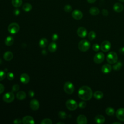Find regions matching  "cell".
Segmentation results:
<instances>
[{"label":"cell","mask_w":124,"mask_h":124,"mask_svg":"<svg viewBox=\"0 0 124 124\" xmlns=\"http://www.w3.org/2000/svg\"><path fill=\"white\" fill-rule=\"evenodd\" d=\"M72 17L76 20H80L83 17V14L79 10H75L72 13Z\"/></svg>","instance_id":"10"},{"label":"cell","mask_w":124,"mask_h":124,"mask_svg":"<svg viewBox=\"0 0 124 124\" xmlns=\"http://www.w3.org/2000/svg\"><path fill=\"white\" fill-rule=\"evenodd\" d=\"M6 77V73L2 70H0V81L4 80Z\"/></svg>","instance_id":"35"},{"label":"cell","mask_w":124,"mask_h":124,"mask_svg":"<svg viewBox=\"0 0 124 124\" xmlns=\"http://www.w3.org/2000/svg\"><path fill=\"white\" fill-rule=\"evenodd\" d=\"M14 42V38L12 36H7L5 40V44L7 46H12Z\"/></svg>","instance_id":"21"},{"label":"cell","mask_w":124,"mask_h":124,"mask_svg":"<svg viewBox=\"0 0 124 124\" xmlns=\"http://www.w3.org/2000/svg\"><path fill=\"white\" fill-rule=\"evenodd\" d=\"M116 116L121 121H124V108H120L116 112Z\"/></svg>","instance_id":"11"},{"label":"cell","mask_w":124,"mask_h":124,"mask_svg":"<svg viewBox=\"0 0 124 124\" xmlns=\"http://www.w3.org/2000/svg\"><path fill=\"white\" fill-rule=\"evenodd\" d=\"M75 87L73 84L70 81H66L64 85V91L67 94L71 95L73 93Z\"/></svg>","instance_id":"3"},{"label":"cell","mask_w":124,"mask_h":124,"mask_svg":"<svg viewBox=\"0 0 124 124\" xmlns=\"http://www.w3.org/2000/svg\"><path fill=\"white\" fill-rule=\"evenodd\" d=\"M12 4L15 7H19L22 4V0H12Z\"/></svg>","instance_id":"26"},{"label":"cell","mask_w":124,"mask_h":124,"mask_svg":"<svg viewBox=\"0 0 124 124\" xmlns=\"http://www.w3.org/2000/svg\"><path fill=\"white\" fill-rule=\"evenodd\" d=\"M87 1L90 4H93L97 1V0H87Z\"/></svg>","instance_id":"47"},{"label":"cell","mask_w":124,"mask_h":124,"mask_svg":"<svg viewBox=\"0 0 124 124\" xmlns=\"http://www.w3.org/2000/svg\"><path fill=\"white\" fill-rule=\"evenodd\" d=\"M16 97L19 100H23L26 98V95L24 92L20 91L17 94Z\"/></svg>","instance_id":"25"},{"label":"cell","mask_w":124,"mask_h":124,"mask_svg":"<svg viewBox=\"0 0 124 124\" xmlns=\"http://www.w3.org/2000/svg\"><path fill=\"white\" fill-rule=\"evenodd\" d=\"M111 48V44L108 41H104L100 45L101 50L104 52H108Z\"/></svg>","instance_id":"9"},{"label":"cell","mask_w":124,"mask_h":124,"mask_svg":"<svg viewBox=\"0 0 124 124\" xmlns=\"http://www.w3.org/2000/svg\"><path fill=\"white\" fill-rule=\"evenodd\" d=\"M95 121L98 124H103L105 122V118L102 115H98L95 117Z\"/></svg>","instance_id":"20"},{"label":"cell","mask_w":124,"mask_h":124,"mask_svg":"<svg viewBox=\"0 0 124 124\" xmlns=\"http://www.w3.org/2000/svg\"><path fill=\"white\" fill-rule=\"evenodd\" d=\"M20 80L22 83L24 84H27L30 81V77L27 74L23 73L20 76Z\"/></svg>","instance_id":"17"},{"label":"cell","mask_w":124,"mask_h":124,"mask_svg":"<svg viewBox=\"0 0 124 124\" xmlns=\"http://www.w3.org/2000/svg\"><path fill=\"white\" fill-rule=\"evenodd\" d=\"M13 58V54L12 52L8 51L5 53L4 55V58L7 61H11Z\"/></svg>","instance_id":"19"},{"label":"cell","mask_w":124,"mask_h":124,"mask_svg":"<svg viewBox=\"0 0 124 124\" xmlns=\"http://www.w3.org/2000/svg\"><path fill=\"white\" fill-rule=\"evenodd\" d=\"M64 124L65 123H62V122H58V123H57V124Z\"/></svg>","instance_id":"49"},{"label":"cell","mask_w":124,"mask_h":124,"mask_svg":"<svg viewBox=\"0 0 124 124\" xmlns=\"http://www.w3.org/2000/svg\"><path fill=\"white\" fill-rule=\"evenodd\" d=\"M30 106L31 109L33 111L37 110L40 107L39 103L37 100L33 99H32L30 103Z\"/></svg>","instance_id":"13"},{"label":"cell","mask_w":124,"mask_h":124,"mask_svg":"<svg viewBox=\"0 0 124 124\" xmlns=\"http://www.w3.org/2000/svg\"><path fill=\"white\" fill-rule=\"evenodd\" d=\"M8 32L11 34L17 33L20 30V26L19 24L16 22L11 23L8 27Z\"/></svg>","instance_id":"5"},{"label":"cell","mask_w":124,"mask_h":124,"mask_svg":"<svg viewBox=\"0 0 124 124\" xmlns=\"http://www.w3.org/2000/svg\"><path fill=\"white\" fill-rule=\"evenodd\" d=\"M101 13H102V14L104 16H107L108 15V14H109L108 11L107 9H102V11H101Z\"/></svg>","instance_id":"40"},{"label":"cell","mask_w":124,"mask_h":124,"mask_svg":"<svg viewBox=\"0 0 124 124\" xmlns=\"http://www.w3.org/2000/svg\"><path fill=\"white\" fill-rule=\"evenodd\" d=\"M20 89V86L18 85H14L12 87V92H17Z\"/></svg>","instance_id":"39"},{"label":"cell","mask_w":124,"mask_h":124,"mask_svg":"<svg viewBox=\"0 0 124 124\" xmlns=\"http://www.w3.org/2000/svg\"><path fill=\"white\" fill-rule=\"evenodd\" d=\"M14 99L15 96L12 92L7 93L3 97V100L7 103H11L14 101Z\"/></svg>","instance_id":"7"},{"label":"cell","mask_w":124,"mask_h":124,"mask_svg":"<svg viewBox=\"0 0 124 124\" xmlns=\"http://www.w3.org/2000/svg\"><path fill=\"white\" fill-rule=\"evenodd\" d=\"M48 41L46 38H41L39 41V46L42 48H44L46 47H47V46L48 45Z\"/></svg>","instance_id":"22"},{"label":"cell","mask_w":124,"mask_h":124,"mask_svg":"<svg viewBox=\"0 0 124 124\" xmlns=\"http://www.w3.org/2000/svg\"><path fill=\"white\" fill-rule=\"evenodd\" d=\"M94 97L97 99H100L103 97V94L101 91H96L94 93Z\"/></svg>","instance_id":"28"},{"label":"cell","mask_w":124,"mask_h":124,"mask_svg":"<svg viewBox=\"0 0 124 124\" xmlns=\"http://www.w3.org/2000/svg\"><path fill=\"white\" fill-rule=\"evenodd\" d=\"M105 59V55L102 52L97 53L94 58V61L96 64H100L103 62Z\"/></svg>","instance_id":"8"},{"label":"cell","mask_w":124,"mask_h":124,"mask_svg":"<svg viewBox=\"0 0 124 124\" xmlns=\"http://www.w3.org/2000/svg\"><path fill=\"white\" fill-rule=\"evenodd\" d=\"M5 91V86L3 85L0 84V94H2Z\"/></svg>","instance_id":"42"},{"label":"cell","mask_w":124,"mask_h":124,"mask_svg":"<svg viewBox=\"0 0 124 124\" xmlns=\"http://www.w3.org/2000/svg\"><path fill=\"white\" fill-rule=\"evenodd\" d=\"M107 61L110 64H114L118 61V56L114 52H110L107 56Z\"/></svg>","instance_id":"4"},{"label":"cell","mask_w":124,"mask_h":124,"mask_svg":"<svg viewBox=\"0 0 124 124\" xmlns=\"http://www.w3.org/2000/svg\"><path fill=\"white\" fill-rule=\"evenodd\" d=\"M123 64L121 62H117L115 63V64L113 65V69L114 71H118L122 67Z\"/></svg>","instance_id":"27"},{"label":"cell","mask_w":124,"mask_h":124,"mask_svg":"<svg viewBox=\"0 0 124 124\" xmlns=\"http://www.w3.org/2000/svg\"><path fill=\"white\" fill-rule=\"evenodd\" d=\"M64 9L66 12H71L72 11V7L70 5H65L64 7Z\"/></svg>","instance_id":"34"},{"label":"cell","mask_w":124,"mask_h":124,"mask_svg":"<svg viewBox=\"0 0 124 124\" xmlns=\"http://www.w3.org/2000/svg\"><path fill=\"white\" fill-rule=\"evenodd\" d=\"M22 123L24 124H34L35 123L34 119L31 116H25L22 119Z\"/></svg>","instance_id":"14"},{"label":"cell","mask_w":124,"mask_h":124,"mask_svg":"<svg viewBox=\"0 0 124 124\" xmlns=\"http://www.w3.org/2000/svg\"><path fill=\"white\" fill-rule=\"evenodd\" d=\"M29 96H30L31 98H32V97H33L34 96V92H33V91L30 90V91L29 92Z\"/></svg>","instance_id":"45"},{"label":"cell","mask_w":124,"mask_h":124,"mask_svg":"<svg viewBox=\"0 0 124 124\" xmlns=\"http://www.w3.org/2000/svg\"><path fill=\"white\" fill-rule=\"evenodd\" d=\"M13 13H14V15H15L16 16H18L20 14V11L18 9H16L14 10Z\"/></svg>","instance_id":"44"},{"label":"cell","mask_w":124,"mask_h":124,"mask_svg":"<svg viewBox=\"0 0 124 124\" xmlns=\"http://www.w3.org/2000/svg\"><path fill=\"white\" fill-rule=\"evenodd\" d=\"M7 78H8V79H9L10 80H12L14 79L15 76H14V75L13 73L9 72L7 74Z\"/></svg>","instance_id":"36"},{"label":"cell","mask_w":124,"mask_h":124,"mask_svg":"<svg viewBox=\"0 0 124 124\" xmlns=\"http://www.w3.org/2000/svg\"><path fill=\"white\" fill-rule=\"evenodd\" d=\"M41 124H51L52 123V120L48 118H46L43 119L40 123Z\"/></svg>","instance_id":"33"},{"label":"cell","mask_w":124,"mask_h":124,"mask_svg":"<svg viewBox=\"0 0 124 124\" xmlns=\"http://www.w3.org/2000/svg\"><path fill=\"white\" fill-rule=\"evenodd\" d=\"M58 39V36L57 34L55 33L54 34H53V35L52 36V39L53 41H56L57 39Z\"/></svg>","instance_id":"43"},{"label":"cell","mask_w":124,"mask_h":124,"mask_svg":"<svg viewBox=\"0 0 124 124\" xmlns=\"http://www.w3.org/2000/svg\"><path fill=\"white\" fill-rule=\"evenodd\" d=\"M22 9L25 12H29L32 9V6L29 3H26L23 6Z\"/></svg>","instance_id":"29"},{"label":"cell","mask_w":124,"mask_h":124,"mask_svg":"<svg viewBox=\"0 0 124 124\" xmlns=\"http://www.w3.org/2000/svg\"><path fill=\"white\" fill-rule=\"evenodd\" d=\"M90 47V44L89 41L86 40H82L78 43V49L82 52H87Z\"/></svg>","instance_id":"2"},{"label":"cell","mask_w":124,"mask_h":124,"mask_svg":"<svg viewBox=\"0 0 124 124\" xmlns=\"http://www.w3.org/2000/svg\"><path fill=\"white\" fill-rule=\"evenodd\" d=\"M89 13L91 15L97 16L99 14L100 10L97 7H92L89 9Z\"/></svg>","instance_id":"23"},{"label":"cell","mask_w":124,"mask_h":124,"mask_svg":"<svg viewBox=\"0 0 124 124\" xmlns=\"http://www.w3.org/2000/svg\"><path fill=\"white\" fill-rule=\"evenodd\" d=\"M77 34L78 36L81 38H84L86 36L87 34V30L83 27H80L77 30Z\"/></svg>","instance_id":"12"},{"label":"cell","mask_w":124,"mask_h":124,"mask_svg":"<svg viewBox=\"0 0 124 124\" xmlns=\"http://www.w3.org/2000/svg\"><path fill=\"white\" fill-rule=\"evenodd\" d=\"M92 48L95 52H98L100 48V46L98 44H95L93 45Z\"/></svg>","instance_id":"37"},{"label":"cell","mask_w":124,"mask_h":124,"mask_svg":"<svg viewBox=\"0 0 124 124\" xmlns=\"http://www.w3.org/2000/svg\"><path fill=\"white\" fill-rule=\"evenodd\" d=\"M106 113L109 116H112L113 115L114 113H115V111L113 109V108H111V107H108L106 109Z\"/></svg>","instance_id":"30"},{"label":"cell","mask_w":124,"mask_h":124,"mask_svg":"<svg viewBox=\"0 0 124 124\" xmlns=\"http://www.w3.org/2000/svg\"><path fill=\"white\" fill-rule=\"evenodd\" d=\"M66 106L70 111H74L77 109L78 105L75 100L73 99H69L66 102Z\"/></svg>","instance_id":"6"},{"label":"cell","mask_w":124,"mask_h":124,"mask_svg":"<svg viewBox=\"0 0 124 124\" xmlns=\"http://www.w3.org/2000/svg\"><path fill=\"white\" fill-rule=\"evenodd\" d=\"M96 37V33L94 31H91L89 32L88 34V38L91 41L93 40L94 39H95Z\"/></svg>","instance_id":"31"},{"label":"cell","mask_w":124,"mask_h":124,"mask_svg":"<svg viewBox=\"0 0 124 124\" xmlns=\"http://www.w3.org/2000/svg\"><path fill=\"white\" fill-rule=\"evenodd\" d=\"M77 122L78 124H86L87 123V119L85 115L81 114L77 117Z\"/></svg>","instance_id":"15"},{"label":"cell","mask_w":124,"mask_h":124,"mask_svg":"<svg viewBox=\"0 0 124 124\" xmlns=\"http://www.w3.org/2000/svg\"><path fill=\"white\" fill-rule=\"evenodd\" d=\"M111 70L112 67L109 64H105L102 66L101 68V71L104 74L109 73L111 72Z\"/></svg>","instance_id":"18"},{"label":"cell","mask_w":124,"mask_h":124,"mask_svg":"<svg viewBox=\"0 0 124 124\" xmlns=\"http://www.w3.org/2000/svg\"><path fill=\"white\" fill-rule=\"evenodd\" d=\"M113 124H121V123H119V122H114L112 123Z\"/></svg>","instance_id":"48"},{"label":"cell","mask_w":124,"mask_h":124,"mask_svg":"<svg viewBox=\"0 0 124 124\" xmlns=\"http://www.w3.org/2000/svg\"><path fill=\"white\" fill-rule=\"evenodd\" d=\"M49 51L51 52H55L57 50V44L55 42H52L50 44L48 47Z\"/></svg>","instance_id":"24"},{"label":"cell","mask_w":124,"mask_h":124,"mask_svg":"<svg viewBox=\"0 0 124 124\" xmlns=\"http://www.w3.org/2000/svg\"><path fill=\"white\" fill-rule=\"evenodd\" d=\"M93 93L91 88L87 86L81 87L78 91L79 98L83 100L87 101L91 99L93 97Z\"/></svg>","instance_id":"1"},{"label":"cell","mask_w":124,"mask_h":124,"mask_svg":"<svg viewBox=\"0 0 124 124\" xmlns=\"http://www.w3.org/2000/svg\"><path fill=\"white\" fill-rule=\"evenodd\" d=\"M119 1L121 2H124V0H119Z\"/></svg>","instance_id":"50"},{"label":"cell","mask_w":124,"mask_h":124,"mask_svg":"<svg viewBox=\"0 0 124 124\" xmlns=\"http://www.w3.org/2000/svg\"><path fill=\"white\" fill-rule=\"evenodd\" d=\"M119 52L120 53L122 54H124V47L121 48L120 50H119Z\"/></svg>","instance_id":"46"},{"label":"cell","mask_w":124,"mask_h":124,"mask_svg":"<svg viewBox=\"0 0 124 124\" xmlns=\"http://www.w3.org/2000/svg\"><path fill=\"white\" fill-rule=\"evenodd\" d=\"M78 107L81 109H84L86 107V103L85 101H81L79 103Z\"/></svg>","instance_id":"38"},{"label":"cell","mask_w":124,"mask_h":124,"mask_svg":"<svg viewBox=\"0 0 124 124\" xmlns=\"http://www.w3.org/2000/svg\"><path fill=\"white\" fill-rule=\"evenodd\" d=\"M13 123L16 124H20L22 123V120L20 119H16L14 121Z\"/></svg>","instance_id":"41"},{"label":"cell","mask_w":124,"mask_h":124,"mask_svg":"<svg viewBox=\"0 0 124 124\" xmlns=\"http://www.w3.org/2000/svg\"><path fill=\"white\" fill-rule=\"evenodd\" d=\"M58 116L62 119H65L67 117V114L65 111H61L58 113Z\"/></svg>","instance_id":"32"},{"label":"cell","mask_w":124,"mask_h":124,"mask_svg":"<svg viewBox=\"0 0 124 124\" xmlns=\"http://www.w3.org/2000/svg\"><path fill=\"white\" fill-rule=\"evenodd\" d=\"M113 9L116 12L119 13L124 10V6L120 3H116L114 4L113 6Z\"/></svg>","instance_id":"16"}]
</instances>
